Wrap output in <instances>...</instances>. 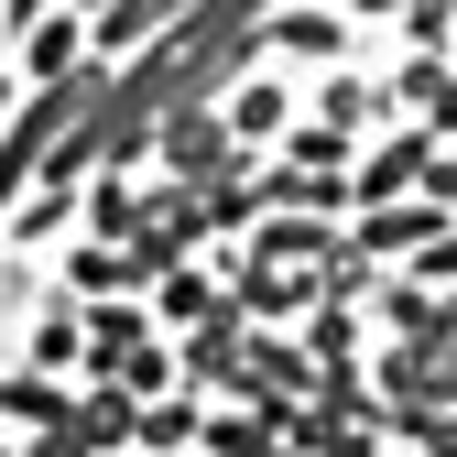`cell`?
<instances>
[{"mask_svg": "<svg viewBox=\"0 0 457 457\" xmlns=\"http://www.w3.org/2000/svg\"><path fill=\"white\" fill-rule=\"evenodd\" d=\"M163 163H175V186H186V196H207V186H228V175H251V153L228 142L218 98H207V109H175V120H163Z\"/></svg>", "mask_w": 457, "mask_h": 457, "instance_id": "1", "label": "cell"}, {"mask_svg": "<svg viewBox=\"0 0 457 457\" xmlns=\"http://www.w3.org/2000/svg\"><path fill=\"white\" fill-rule=\"evenodd\" d=\"M349 44H360V22L337 12V0H283V12L262 22V54H283V66H349Z\"/></svg>", "mask_w": 457, "mask_h": 457, "instance_id": "2", "label": "cell"}, {"mask_svg": "<svg viewBox=\"0 0 457 457\" xmlns=\"http://www.w3.org/2000/svg\"><path fill=\"white\" fill-rule=\"evenodd\" d=\"M218 120H228L240 153H283V131H295V77H240L218 98Z\"/></svg>", "mask_w": 457, "mask_h": 457, "instance_id": "3", "label": "cell"}, {"mask_svg": "<svg viewBox=\"0 0 457 457\" xmlns=\"http://www.w3.org/2000/svg\"><path fill=\"white\" fill-rule=\"evenodd\" d=\"M12 44H22V66H12L22 87H54V77H77L87 54H98V33H87V22L66 12V0H54V12H44L33 33H12Z\"/></svg>", "mask_w": 457, "mask_h": 457, "instance_id": "4", "label": "cell"}, {"mask_svg": "<svg viewBox=\"0 0 457 457\" xmlns=\"http://www.w3.org/2000/svg\"><path fill=\"white\" fill-rule=\"evenodd\" d=\"M98 381H120L131 403H163V392L186 381V349H163V327H142L131 349H109V360H98Z\"/></svg>", "mask_w": 457, "mask_h": 457, "instance_id": "5", "label": "cell"}, {"mask_svg": "<svg viewBox=\"0 0 457 457\" xmlns=\"http://www.w3.org/2000/svg\"><path fill=\"white\" fill-rule=\"evenodd\" d=\"M87 392H66L54 370H0V414H12L22 436H54V425H77Z\"/></svg>", "mask_w": 457, "mask_h": 457, "instance_id": "6", "label": "cell"}, {"mask_svg": "<svg viewBox=\"0 0 457 457\" xmlns=\"http://www.w3.org/2000/svg\"><path fill=\"white\" fill-rule=\"evenodd\" d=\"M186 446H207V403H196V392L142 403V446H131V457H186Z\"/></svg>", "mask_w": 457, "mask_h": 457, "instance_id": "7", "label": "cell"}, {"mask_svg": "<svg viewBox=\"0 0 457 457\" xmlns=\"http://www.w3.org/2000/svg\"><path fill=\"white\" fill-rule=\"evenodd\" d=\"M218 305H228V295H207V272H196V262H175V272L153 283V327H186V337H196Z\"/></svg>", "mask_w": 457, "mask_h": 457, "instance_id": "8", "label": "cell"}, {"mask_svg": "<svg viewBox=\"0 0 457 457\" xmlns=\"http://www.w3.org/2000/svg\"><path fill=\"white\" fill-rule=\"evenodd\" d=\"M316 120H337V131H370V120H381V87H370L360 66H327V77H316Z\"/></svg>", "mask_w": 457, "mask_h": 457, "instance_id": "9", "label": "cell"}, {"mask_svg": "<svg viewBox=\"0 0 457 457\" xmlns=\"http://www.w3.org/2000/svg\"><path fill=\"white\" fill-rule=\"evenodd\" d=\"M33 370H54V381H66V370H87V305H77V295L33 327Z\"/></svg>", "mask_w": 457, "mask_h": 457, "instance_id": "10", "label": "cell"}, {"mask_svg": "<svg viewBox=\"0 0 457 457\" xmlns=\"http://www.w3.org/2000/svg\"><path fill=\"white\" fill-rule=\"evenodd\" d=\"M77 436H87V446H142V403H131L120 381H98L87 403H77Z\"/></svg>", "mask_w": 457, "mask_h": 457, "instance_id": "11", "label": "cell"}, {"mask_svg": "<svg viewBox=\"0 0 457 457\" xmlns=\"http://www.w3.org/2000/svg\"><path fill=\"white\" fill-rule=\"evenodd\" d=\"M77 218V186H33L22 207H12V251H33V240H54V228Z\"/></svg>", "mask_w": 457, "mask_h": 457, "instance_id": "12", "label": "cell"}, {"mask_svg": "<svg viewBox=\"0 0 457 457\" xmlns=\"http://www.w3.org/2000/svg\"><path fill=\"white\" fill-rule=\"evenodd\" d=\"M22 457H98V446H87L77 425H54V436H22Z\"/></svg>", "mask_w": 457, "mask_h": 457, "instance_id": "13", "label": "cell"}, {"mask_svg": "<svg viewBox=\"0 0 457 457\" xmlns=\"http://www.w3.org/2000/svg\"><path fill=\"white\" fill-rule=\"evenodd\" d=\"M44 12H54V0H0V22H12V33H33Z\"/></svg>", "mask_w": 457, "mask_h": 457, "instance_id": "14", "label": "cell"}, {"mask_svg": "<svg viewBox=\"0 0 457 457\" xmlns=\"http://www.w3.org/2000/svg\"><path fill=\"white\" fill-rule=\"evenodd\" d=\"M22 98H33V87H22V77H0V120H12V109H22Z\"/></svg>", "mask_w": 457, "mask_h": 457, "instance_id": "15", "label": "cell"}, {"mask_svg": "<svg viewBox=\"0 0 457 457\" xmlns=\"http://www.w3.org/2000/svg\"><path fill=\"white\" fill-rule=\"evenodd\" d=\"M0 457H22V446H0Z\"/></svg>", "mask_w": 457, "mask_h": 457, "instance_id": "16", "label": "cell"}]
</instances>
